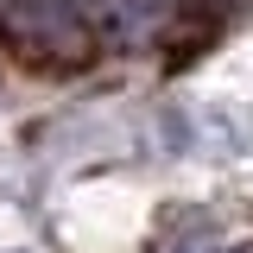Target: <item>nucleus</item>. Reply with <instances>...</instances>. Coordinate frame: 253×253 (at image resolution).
Segmentation results:
<instances>
[{"mask_svg":"<svg viewBox=\"0 0 253 253\" xmlns=\"http://www.w3.org/2000/svg\"><path fill=\"white\" fill-rule=\"evenodd\" d=\"M241 253H253V247H241Z\"/></svg>","mask_w":253,"mask_h":253,"instance_id":"nucleus-2","label":"nucleus"},{"mask_svg":"<svg viewBox=\"0 0 253 253\" xmlns=\"http://www.w3.org/2000/svg\"><path fill=\"white\" fill-rule=\"evenodd\" d=\"M95 0H6V32L38 57H76L89 44Z\"/></svg>","mask_w":253,"mask_h":253,"instance_id":"nucleus-1","label":"nucleus"}]
</instances>
